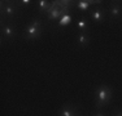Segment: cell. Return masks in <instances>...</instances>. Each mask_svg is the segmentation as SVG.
I'll use <instances>...</instances> for the list:
<instances>
[{
	"mask_svg": "<svg viewBox=\"0 0 122 116\" xmlns=\"http://www.w3.org/2000/svg\"><path fill=\"white\" fill-rule=\"evenodd\" d=\"M43 32V23L39 18H34L24 28V37L26 40H34L42 36Z\"/></svg>",
	"mask_w": 122,
	"mask_h": 116,
	"instance_id": "obj_3",
	"label": "cell"
},
{
	"mask_svg": "<svg viewBox=\"0 0 122 116\" xmlns=\"http://www.w3.org/2000/svg\"><path fill=\"white\" fill-rule=\"evenodd\" d=\"M31 0H21V1H17V4L21 7V5H30Z\"/></svg>",
	"mask_w": 122,
	"mask_h": 116,
	"instance_id": "obj_14",
	"label": "cell"
},
{
	"mask_svg": "<svg viewBox=\"0 0 122 116\" xmlns=\"http://www.w3.org/2000/svg\"><path fill=\"white\" fill-rule=\"evenodd\" d=\"M71 19H73V18H71V16L68 13V14H65V16H62L59 21H57V26H59V27H64V26L69 25V23L71 22Z\"/></svg>",
	"mask_w": 122,
	"mask_h": 116,
	"instance_id": "obj_12",
	"label": "cell"
},
{
	"mask_svg": "<svg viewBox=\"0 0 122 116\" xmlns=\"http://www.w3.org/2000/svg\"><path fill=\"white\" fill-rule=\"evenodd\" d=\"M107 10L103 9L101 7H95L90 10L88 13V17L90 19H92L95 23H100V22H104L105 21V16H107Z\"/></svg>",
	"mask_w": 122,
	"mask_h": 116,
	"instance_id": "obj_5",
	"label": "cell"
},
{
	"mask_svg": "<svg viewBox=\"0 0 122 116\" xmlns=\"http://www.w3.org/2000/svg\"><path fill=\"white\" fill-rule=\"evenodd\" d=\"M75 1H52L51 8L47 12L48 21H59L62 16L70 12V7H74Z\"/></svg>",
	"mask_w": 122,
	"mask_h": 116,
	"instance_id": "obj_1",
	"label": "cell"
},
{
	"mask_svg": "<svg viewBox=\"0 0 122 116\" xmlns=\"http://www.w3.org/2000/svg\"><path fill=\"white\" fill-rule=\"evenodd\" d=\"M78 116H83V115H78Z\"/></svg>",
	"mask_w": 122,
	"mask_h": 116,
	"instance_id": "obj_17",
	"label": "cell"
},
{
	"mask_svg": "<svg viewBox=\"0 0 122 116\" xmlns=\"http://www.w3.org/2000/svg\"><path fill=\"white\" fill-rule=\"evenodd\" d=\"M59 116H78V107L73 103H65L59 110Z\"/></svg>",
	"mask_w": 122,
	"mask_h": 116,
	"instance_id": "obj_6",
	"label": "cell"
},
{
	"mask_svg": "<svg viewBox=\"0 0 122 116\" xmlns=\"http://www.w3.org/2000/svg\"><path fill=\"white\" fill-rule=\"evenodd\" d=\"M96 108L100 110L103 107H105L107 104L110 102L113 97V92L107 84H101L96 88Z\"/></svg>",
	"mask_w": 122,
	"mask_h": 116,
	"instance_id": "obj_2",
	"label": "cell"
},
{
	"mask_svg": "<svg viewBox=\"0 0 122 116\" xmlns=\"http://www.w3.org/2000/svg\"><path fill=\"white\" fill-rule=\"evenodd\" d=\"M101 0H97V1H94V0H79V1H75L74 7H77L79 10L82 12H87L88 8L91 5H95V4H101Z\"/></svg>",
	"mask_w": 122,
	"mask_h": 116,
	"instance_id": "obj_9",
	"label": "cell"
},
{
	"mask_svg": "<svg viewBox=\"0 0 122 116\" xmlns=\"http://www.w3.org/2000/svg\"><path fill=\"white\" fill-rule=\"evenodd\" d=\"M1 35H3V37H5L7 40H10V39H13V37H16L17 30H16V27H14L10 22L3 23V26H1Z\"/></svg>",
	"mask_w": 122,
	"mask_h": 116,
	"instance_id": "obj_7",
	"label": "cell"
},
{
	"mask_svg": "<svg viewBox=\"0 0 122 116\" xmlns=\"http://www.w3.org/2000/svg\"><path fill=\"white\" fill-rule=\"evenodd\" d=\"M108 14L113 19H121L122 18V4L118 1L112 3L108 9Z\"/></svg>",
	"mask_w": 122,
	"mask_h": 116,
	"instance_id": "obj_8",
	"label": "cell"
},
{
	"mask_svg": "<svg viewBox=\"0 0 122 116\" xmlns=\"http://www.w3.org/2000/svg\"><path fill=\"white\" fill-rule=\"evenodd\" d=\"M87 26H88V21H87V18H81L77 21V28L79 30V32H85Z\"/></svg>",
	"mask_w": 122,
	"mask_h": 116,
	"instance_id": "obj_13",
	"label": "cell"
},
{
	"mask_svg": "<svg viewBox=\"0 0 122 116\" xmlns=\"http://www.w3.org/2000/svg\"><path fill=\"white\" fill-rule=\"evenodd\" d=\"M20 5L13 1H1V17L3 18H13L17 14Z\"/></svg>",
	"mask_w": 122,
	"mask_h": 116,
	"instance_id": "obj_4",
	"label": "cell"
},
{
	"mask_svg": "<svg viewBox=\"0 0 122 116\" xmlns=\"http://www.w3.org/2000/svg\"><path fill=\"white\" fill-rule=\"evenodd\" d=\"M51 4H52V1H48V0H39V1L36 3V8H38V10H39V13L44 14L49 10Z\"/></svg>",
	"mask_w": 122,
	"mask_h": 116,
	"instance_id": "obj_10",
	"label": "cell"
},
{
	"mask_svg": "<svg viewBox=\"0 0 122 116\" xmlns=\"http://www.w3.org/2000/svg\"><path fill=\"white\" fill-rule=\"evenodd\" d=\"M94 116H107V115H105V114H103L101 111H96V112L94 114Z\"/></svg>",
	"mask_w": 122,
	"mask_h": 116,
	"instance_id": "obj_16",
	"label": "cell"
},
{
	"mask_svg": "<svg viewBox=\"0 0 122 116\" xmlns=\"http://www.w3.org/2000/svg\"><path fill=\"white\" fill-rule=\"evenodd\" d=\"M113 116H122V110H117V111L113 114Z\"/></svg>",
	"mask_w": 122,
	"mask_h": 116,
	"instance_id": "obj_15",
	"label": "cell"
},
{
	"mask_svg": "<svg viewBox=\"0 0 122 116\" xmlns=\"http://www.w3.org/2000/svg\"><path fill=\"white\" fill-rule=\"evenodd\" d=\"M90 43V36L87 35V32L85 31V32H79L77 35V44L79 46H87Z\"/></svg>",
	"mask_w": 122,
	"mask_h": 116,
	"instance_id": "obj_11",
	"label": "cell"
}]
</instances>
